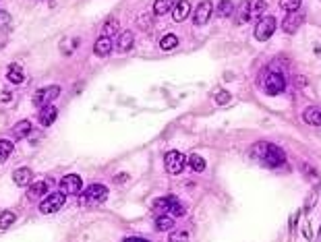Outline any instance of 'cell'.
<instances>
[{"mask_svg":"<svg viewBox=\"0 0 321 242\" xmlns=\"http://www.w3.org/2000/svg\"><path fill=\"white\" fill-rule=\"evenodd\" d=\"M234 11V4H232V0H220V4H218V17H230Z\"/></svg>","mask_w":321,"mask_h":242,"instance_id":"d4e9b609","label":"cell"},{"mask_svg":"<svg viewBox=\"0 0 321 242\" xmlns=\"http://www.w3.org/2000/svg\"><path fill=\"white\" fill-rule=\"evenodd\" d=\"M189 164H191V168H193V172H203L205 170V159L201 155H197V153L189 155Z\"/></svg>","mask_w":321,"mask_h":242,"instance_id":"83f0119b","label":"cell"},{"mask_svg":"<svg viewBox=\"0 0 321 242\" xmlns=\"http://www.w3.org/2000/svg\"><path fill=\"white\" fill-rule=\"evenodd\" d=\"M185 164H187V159L180 151H168V153L164 155V168H166V172L172 174V176L183 172Z\"/></svg>","mask_w":321,"mask_h":242,"instance_id":"8992f818","label":"cell"},{"mask_svg":"<svg viewBox=\"0 0 321 242\" xmlns=\"http://www.w3.org/2000/svg\"><path fill=\"white\" fill-rule=\"evenodd\" d=\"M56 116H58L56 106H44V108H39V112H37L39 124L42 126H50L52 122H56Z\"/></svg>","mask_w":321,"mask_h":242,"instance_id":"4fadbf2b","label":"cell"},{"mask_svg":"<svg viewBox=\"0 0 321 242\" xmlns=\"http://www.w3.org/2000/svg\"><path fill=\"white\" fill-rule=\"evenodd\" d=\"M189 13H191V4L187 2V0H180V2H176L174 8H172V17H174L176 23L185 21V19L189 17Z\"/></svg>","mask_w":321,"mask_h":242,"instance_id":"d6986e66","label":"cell"},{"mask_svg":"<svg viewBox=\"0 0 321 242\" xmlns=\"http://www.w3.org/2000/svg\"><path fill=\"white\" fill-rule=\"evenodd\" d=\"M6 79L11 81V83H15V85L23 83V81H25V70H23V66L21 64H11V66L6 68Z\"/></svg>","mask_w":321,"mask_h":242,"instance_id":"e0dca14e","label":"cell"},{"mask_svg":"<svg viewBox=\"0 0 321 242\" xmlns=\"http://www.w3.org/2000/svg\"><path fill=\"white\" fill-rule=\"evenodd\" d=\"M305 23V17L300 15L298 11L296 13H288L286 19H284V23H282V29L286 33H296L298 31V27Z\"/></svg>","mask_w":321,"mask_h":242,"instance_id":"7c38bea8","label":"cell"},{"mask_svg":"<svg viewBox=\"0 0 321 242\" xmlns=\"http://www.w3.org/2000/svg\"><path fill=\"white\" fill-rule=\"evenodd\" d=\"M303 172H307V176H309L311 180H313V182H319V176L315 174V170L311 168V166H303Z\"/></svg>","mask_w":321,"mask_h":242,"instance_id":"e575fe53","label":"cell"},{"mask_svg":"<svg viewBox=\"0 0 321 242\" xmlns=\"http://www.w3.org/2000/svg\"><path fill=\"white\" fill-rule=\"evenodd\" d=\"M265 0H249V2H245L243 6H240V21L247 23L251 21V19L259 17L263 11H265Z\"/></svg>","mask_w":321,"mask_h":242,"instance_id":"ba28073f","label":"cell"},{"mask_svg":"<svg viewBox=\"0 0 321 242\" xmlns=\"http://www.w3.org/2000/svg\"><path fill=\"white\" fill-rule=\"evenodd\" d=\"M276 31V19L274 15H267V17H261L255 25V37L259 42H265V39L272 37V33Z\"/></svg>","mask_w":321,"mask_h":242,"instance_id":"9c48e42d","label":"cell"},{"mask_svg":"<svg viewBox=\"0 0 321 242\" xmlns=\"http://www.w3.org/2000/svg\"><path fill=\"white\" fill-rule=\"evenodd\" d=\"M303 0H280V8H284L288 13H296Z\"/></svg>","mask_w":321,"mask_h":242,"instance_id":"f1b7e54d","label":"cell"},{"mask_svg":"<svg viewBox=\"0 0 321 242\" xmlns=\"http://www.w3.org/2000/svg\"><path fill=\"white\" fill-rule=\"evenodd\" d=\"M133 31H123L118 35V42H116V50L118 52H128L133 48Z\"/></svg>","mask_w":321,"mask_h":242,"instance_id":"ffe728a7","label":"cell"},{"mask_svg":"<svg viewBox=\"0 0 321 242\" xmlns=\"http://www.w3.org/2000/svg\"><path fill=\"white\" fill-rule=\"evenodd\" d=\"M64 193H52V195H48L42 203H39V213H44V215H50V213H56V211L63 209L64 205Z\"/></svg>","mask_w":321,"mask_h":242,"instance_id":"52a82bcc","label":"cell"},{"mask_svg":"<svg viewBox=\"0 0 321 242\" xmlns=\"http://www.w3.org/2000/svg\"><path fill=\"white\" fill-rule=\"evenodd\" d=\"M187 211V207L180 203L176 197H160L154 201V213L158 215H170V217H178Z\"/></svg>","mask_w":321,"mask_h":242,"instance_id":"7a4b0ae2","label":"cell"},{"mask_svg":"<svg viewBox=\"0 0 321 242\" xmlns=\"http://www.w3.org/2000/svg\"><path fill=\"white\" fill-rule=\"evenodd\" d=\"M112 39L110 37H106V35H99L97 39H96V44H94V52H96V56H108L110 52H112Z\"/></svg>","mask_w":321,"mask_h":242,"instance_id":"9a60e30c","label":"cell"},{"mask_svg":"<svg viewBox=\"0 0 321 242\" xmlns=\"http://www.w3.org/2000/svg\"><path fill=\"white\" fill-rule=\"evenodd\" d=\"M305 122H309L311 126H321V106H311L305 110Z\"/></svg>","mask_w":321,"mask_h":242,"instance_id":"ac0fdd59","label":"cell"},{"mask_svg":"<svg viewBox=\"0 0 321 242\" xmlns=\"http://www.w3.org/2000/svg\"><path fill=\"white\" fill-rule=\"evenodd\" d=\"M58 95H60V87H58V85L42 87V89H37V91L33 93V106H37V108L50 106Z\"/></svg>","mask_w":321,"mask_h":242,"instance_id":"5b68a950","label":"cell"},{"mask_svg":"<svg viewBox=\"0 0 321 242\" xmlns=\"http://www.w3.org/2000/svg\"><path fill=\"white\" fill-rule=\"evenodd\" d=\"M174 219H176V217H170V215H158V219H156L154 228H156L158 232L172 230V228H174Z\"/></svg>","mask_w":321,"mask_h":242,"instance_id":"7402d4cb","label":"cell"},{"mask_svg":"<svg viewBox=\"0 0 321 242\" xmlns=\"http://www.w3.org/2000/svg\"><path fill=\"white\" fill-rule=\"evenodd\" d=\"M108 199V188L104 184H89L85 188V193H81V197H79V201H81V205L89 207V205H99L104 203V201Z\"/></svg>","mask_w":321,"mask_h":242,"instance_id":"3957f363","label":"cell"},{"mask_svg":"<svg viewBox=\"0 0 321 242\" xmlns=\"http://www.w3.org/2000/svg\"><path fill=\"white\" fill-rule=\"evenodd\" d=\"M116 31H118V21L116 19H110V21L102 27V35H106V37H112Z\"/></svg>","mask_w":321,"mask_h":242,"instance_id":"f546056e","label":"cell"},{"mask_svg":"<svg viewBox=\"0 0 321 242\" xmlns=\"http://www.w3.org/2000/svg\"><path fill=\"white\" fill-rule=\"evenodd\" d=\"M315 201H317V193H315V190H313V193H311V195H309V199H307V203H305V211H307V213H309V211H311V209H313V205H315Z\"/></svg>","mask_w":321,"mask_h":242,"instance_id":"836d02e7","label":"cell"},{"mask_svg":"<svg viewBox=\"0 0 321 242\" xmlns=\"http://www.w3.org/2000/svg\"><path fill=\"white\" fill-rule=\"evenodd\" d=\"M263 89H265V93H269V95L282 93L286 89V79L280 73H276V70H265V75H263Z\"/></svg>","mask_w":321,"mask_h":242,"instance_id":"277c9868","label":"cell"},{"mask_svg":"<svg viewBox=\"0 0 321 242\" xmlns=\"http://www.w3.org/2000/svg\"><path fill=\"white\" fill-rule=\"evenodd\" d=\"M32 133V122L29 120H21V122H17V126L13 128V137L15 139H23Z\"/></svg>","mask_w":321,"mask_h":242,"instance_id":"603a6c76","label":"cell"},{"mask_svg":"<svg viewBox=\"0 0 321 242\" xmlns=\"http://www.w3.org/2000/svg\"><path fill=\"white\" fill-rule=\"evenodd\" d=\"M178 46V37L174 33H166L162 39H160V48L162 50H172Z\"/></svg>","mask_w":321,"mask_h":242,"instance_id":"484cf974","label":"cell"},{"mask_svg":"<svg viewBox=\"0 0 321 242\" xmlns=\"http://www.w3.org/2000/svg\"><path fill=\"white\" fill-rule=\"evenodd\" d=\"M214 99H216V104H218V106H226V104L230 102V93L222 89V91H218V93L214 95Z\"/></svg>","mask_w":321,"mask_h":242,"instance_id":"1f68e13d","label":"cell"},{"mask_svg":"<svg viewBox=\"0 0 321 242\" xmlns=\"http://www.w3.org/2000/svg\"><path fill=\"white\" fill-rule=\"evenodd\" d=\"M32 178H33V172L29 168H17L13 172V180L17 186H29L32 184Z\"/></svg>","mask_w":321,"mask_h":242,"instance_id":"2e32d148","label":"cell"},{"mask_svg":"<svg viewBox=\"0 0 321 242\" xmlns=\"http://www.w3.org/2000/svg\"><path fill=\"white\" fill-rule=\"evenodd\" d=\"M114 180H116V182H125V180H127V174H118Z\"/></svg>","mask_w":321,"mask_h":242,"instance_id":"8d00e7d4","label":"cell"},{"mask_svg":"<svg viewBox=\"0 0 321 242\" xmlns=\"http://www.w3.org/2000/svg\"><path fill=\"white\" fill-rule=\"evenodd\" d=\"M81 188H83L81 176H77V174H66L60 180V193H64V195H81Z\"/></svg>","mask_w":321,"mask_h":242,"instance_id":"30bf717a","label":"cell"},{"mask_svg":"<svg viewBox=\"0 0 321 242\" xmlns=\"http://www.w3.org/2000/svg\"><path fill=\"white\" fill-rule=\"evenodd\" d=\"M77 44H79L77 39H75V42H63V44H60V50H63V54H66V56H68V54H71L73 50L77 48Z\"/></svg>","mask_w":321,"mask_h":242,"instance_id":"d6a6232c","label":"cell"},{"mask_svg":"<svg viewBox=\"0 0 321 242\" xmlns=\"http://www.w3.org/2000/svg\"><path fill=\"white\" fill-rule=\"evenodd\" d=\"M214 13V4L209 2V0H203V2H199L197 11H195V25H205L209 21V17Z\"/></svg>","mask_w":321,"mask_h":242,"instance_id":"8fae6325","label":"cell"},{"mask_svg":"<svg viewBox=\"0 0 321 242\" xmlns=\"http://www.w3.org/2000/svg\"><path fill=\"white\" fill-rule=\"evenodd\" d=\"M123 242H149V240H145V238H139V236H128V238H125Z\"/></svg>","mask_w":321,"mask_h":242,"instance_id":"d590c367","label":"cell"},{"mask_svg":"<svg viewBox=\"0 0 321 242\" xmlns=\"http://www.w3.org/2000/svg\"><path fill=\"white\" fill-rule=\"evenodd\" d=\"M13 143L11 141H6V139H0V166L4 164V161L13 155Z\"/></svg>","mask_w":321,"mask_h":242,"instance_id":"cb8c5ba5","label":"cell"},{"mask_svg":"<svg viewBox=\"0 0 321 242\" xmlns=\"http://www.w3.org/2000/svg\"><path fill=\"white\" fill-rule=\"evenodd\" d=\"M168 242H189V234L185 230H178V232H172L168 238Z\"/></svg>","mask_w":321,"mask_h":242,"instance_id":"4dcf8cb0","label":"cell"},{"mask_svg":"<svg viewBox=\"0 0 321 242\" xmlns=\"http://www.w3.org/2000/svg\"><path fill=\"white\" fill-rule=\"evenodd\" d=\"M48 195V182H44V180H39V182H33L32 186L27 188V199L29 201H39L42 197Z\"/></svg>","mask_w":321,"mask_h":242,"instance_id":"5bb4252c","label":"cell"},{"mask_svg":"<svg viewBox=\"0 0 321 242\" xmlns=\"http://www.w3.org/2000/svg\"><path fill=\"white\" fill-rule=\"evenodd\" d=\"M319 238H321V228H319Z\"/></svg>","mask_w":321,"mask_h":242,"instance_id":"74e56055","label":"cell"},{"mask_svg":"<svg viewBox=\"0 0 321 242\" xmlns=\"http://www.w3.org/2000/svg\"><path fill=\"white\" fill-rule=\"evenodd\" d=\"M251 155L255 159H259L261 164H265L267 168H280L286 164V155L284 151L280 149L278 145H272V143H265V141H259L251 147Z\"/></svg>","mask_w":321,"mask_h":242,"instance_id":"6da1fadb","label":"cell"},{"mask_svg":"<svg viewBox=\"0 0 321 242\" xmlns=\"http://www.w3.org/2000/svg\"><path fill=\"white\" fill-rule=\"evenodd\" d=\"M15 219H17V215L13 213V211H2V213H0V230L11 228L15 224Z\"/></svg>","mask_w":321,"mask_h":242,"instance_id":"4316f807","label":"cell"},{"mask_svg":"<svg viewBox=\"0 0 321 242\" xmlns=\"http://www.w3.org/2000/svg\"><path fill=\"white\" fill-rule=\"evenodd\" d=\"M174 4H176V0H156V2H154V15L162 17V15L172 11Z\"/></svg>","mask_w":321,"mask_h":242,"instance_id":"44dd1931","label":"cell"}]
</instances>
